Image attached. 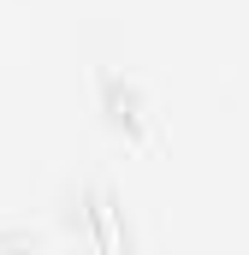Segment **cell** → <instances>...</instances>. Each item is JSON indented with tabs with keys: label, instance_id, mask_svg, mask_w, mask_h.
Masks as SVG:
<instances>
[{
	"label": "cell",
	"instance_id": "6da1fadb",
	"mask_svg": "<svg viewBox=\"0 0 249 255\" xmlns=\"http://www.w3.org/2000/svg\"><path fill=\"white\" fill-rule=\"evenodd\" d=\"M101 95H107V113H113V125L124 136H136V142H154L148 130H142V113H136V89L119 83V77H101Z\"/></svg>",
	"mask_w": 249,
	"mask_h": 255
}]
</instances>
